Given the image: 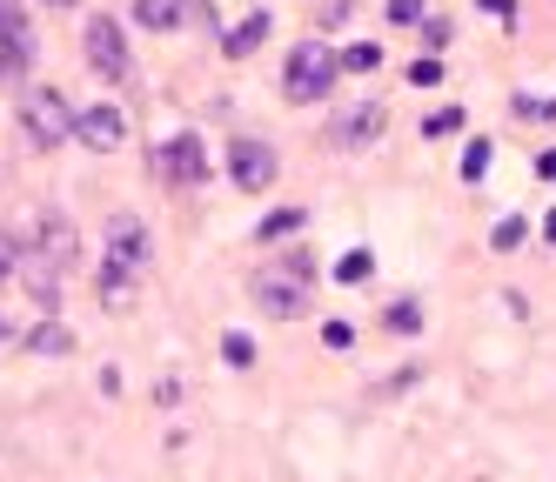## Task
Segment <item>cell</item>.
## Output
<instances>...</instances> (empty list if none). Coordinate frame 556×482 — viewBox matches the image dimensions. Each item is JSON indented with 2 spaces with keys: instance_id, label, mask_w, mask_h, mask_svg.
Instances as JSON below:
<instances>
[{
  "instance_id": "cell-26",
  "label": "cell",
  "mask_w": 556,
  "mask_h": 482,
  "mask_svg": "<svg viewBox=\"0 0 556 482\" xmlns=\"http://www.w3.org/2000/svg\"><path fill=\"white\" fill-rule=\"evenodd\" d=\"M443 80V54H422V61H409V88H435Z\"/></svg>"
},
{
  "instance_id": "cell-24",
  "label": "cell",
  "mask_w": 556,
  "mask_h": 482,
  "mask_svg": "<svg viewBox=\"0 0 556 482\" xmlns=\"http://www.w3.org/2000/svg\"><path fill=\"white\" fill-rule=\"evenodd\" d=\"M490 161H496L490 141H469V148H463V181H483V175H490Z\"/></svg>"
},
{
  "instance_id": "cell-19",
  "label": "cell",
  "mask_w": 556,
  "mask_h": 482,
  "mask_svg": "<svg viewBox=\"0 0 556 482\" xmlns=\"http://www.w3.org/2000/svg\"><path fill=\"white\" fill-rule=\"evenodd\" d=\"M369 275H376V255H369V249H349V255L336 262V281H349V289H363Z\"/></svg>"
},
{
  "instance_id": "cell-4",
  "label": "cell",
  "mask_w": 556,
  "mask_h": 482,
  "mask_svg": "<svg viewBox=\"0 0 556 482\" xmlns=\"http://www.w3.org/2000/svg\"><path fill=\"white\" fill-rule=\"evenodd\" d=\"M275 168H282V161H275V148H268L262 135H235V141H228V181L242 188V194L275 188Z\"/></svg>"
},
{
  "instance_id": "cell-9",
  "label": "cell",
  "mask_w": 556,
  "mask_h": 482,
  "mask_svg": "<svg viewBox=\"0 0 556 482\" xmlns=\"http://www.w3.org/2000/svg\"><path fill=\"white\" fill-rule=\"evenodd\" d=\"M34 67V27H27V8L21 0H0V74L21 80Z\"/></svg>"
},
{
  "instance_id": "cell-15",
  "label": "cell",
  "mask_w": 556,
  "mask_h": 482,
  "mask_svg": "<svg viewBox=\"0 0 556 482\" xmlns=\"http://www.w3.org/2000/svg\"><path fill=\"white\" fill-rule=\"evenodd\" d=\"M27 355H74V329H61V321H41V329L21 335Z\"/></svg>"
},
{
  "instance_id": "cell-3",
  "label": "cell",
  "mask_w": 556,
  "mask_h": 482,
  "mask_svg": "<svg viewBox=\"0 0 556 482\" xmlns=\"http://www.w3.org/2000/svg\"><path fill=\"white\" fill-rule=\"evenodd\" d=\"M21 135H27V148H61V141H74V107H67V94H54V88H21Z\"/></svg>"
},
{
  "instance_id": "cell-20",
  "label": "cell",
  "mask_w": 556,
  "mask_h": 482,
  "mask_svg": "<svg viewBox=\"0 0 556 482\" xmlns=\"http://www.w3.org/2000/svg\"><path fill=\"white\" fill-rule=\"evenodd\" d=\"M222 362H228V369H255V335L228 329V335H222Z\"/></svg>"
},
{
  "instance_id": "cell-17",
  "label": "cell",
  "mask_w": 556,
  "mask_h": 482,
  "mask_svg": "<svg viewBox=\"0 0 556 482\" xmlns=\"http://www.w3.org/2000/svg\"><path fill=\"white\" fill-rule=\"evenodd\" d=\"M382 329H389V335H422V302H416V295L389 302V308H382Z\"/></svg>"
},
{
  "instance_id": "cell-7",
  "label": "cell",
  "mask_w": 556,
  "mask_h": 482,
  "mask_svg": "<svg viewBox=\"0 0 556 482\" xmlns=\"http://www.w3.org/2000/svg\"><path fill=\"white\" fill-rule=\"evenodd\" d=\"M74 141L94 148V154H114L128 141V114L114 107V101H88V107H74Z\"/></svg>"
},
{
  "instance_id": "cell-18",
  "label": "cell",
  "mask_w": 556,
  "mask_h": 482,
  "mask_svg": "<svg viewBox=\"0 0 556 482\" xmlns=\"http://www.w3.org/2000/svg\"><path fill=\"white\" fill-rule=\"evenodd\" d=\"M302 221H308L302 208H275V215L255 228V241H289V234H302Z\"/></svg>"
},
{
  "instance_id": "cell-10",
  "label": "cell",
  "mask_w": 556,
  "mask_h": 482,
  "mask_svg": "<svg viewBox=\"0 0 556 482\" xmlns=\"http://www.w3.org/2000/svg\"><path fill=\"white\" fill-rule=\"evenodd\" d=\"M148 228L141 215H108V268H122V275H141L148 268Z\"/></svg>"
},
{
  "instance_id": "cell-29",
  "label": "cell",
  "mask_w": 556,
  "mask_h": 482,
  "mask_svg": "<svg viewBox=\"0 0 556 482\" xmlns=\"http://www.w3.org/2000/svg\"><path fill=\"white\" fill-rule=\"evenodd\" d=\"M476 8H483L490 21H503V27H516V0H476Z\"/></svg>"
},
{
  "instance_id": "cell-6",
  "label": "cell",
  "mask_w": 556,
  "mask_h": 482,
  "mask_svg": "<svg viewBox=\"0 0 556 482\" xmlns=\"http://www.w3.org/2000/svg\"><path fill=\"white\" fill-rule=\"evenodd\" d=\"M88 67H94L101 80H122V74L135 67L128 34H122V21H114V14H88Z\"/></svg>"
},
{
  "instance_id": "cell-12",
  "label": "cell",
  "mask_w": 556,
  "mask_h": 482,
  "mask_svg": "<svg viewBox=\"0 0 556 482\" xmlns=\"http://www.w3.org/2000/svg\"><path fill=\"white\" fill-rule=\"evenodd\" d=\"M14 281H21V289H27L34 302H41L48 315L61 308V281H67V275H61V268H54V262H48L41 249H34V241H27V249H21V268H14Z\"/></svg>"
},
{
  "instance_id": "cell-27",
  "label": "cell",
  "mask_w": 556,
  "mask_h": 482,
  "mask_svg": "<svg viewBox=\"0 0 556 482\" xmlns=\"http://www.w3.org/2000/svg\"><path fill=\"white\" fill-rule=\"evenodd\" d=\"M450 34H456V27H450L443 14H422V40H429V54H435V48H450Z\"/></svg>"
},
{
  "instance_id": "cell-16",
  "label": "cell",
  "mask_w": 556,
  "mask_h": 482,
  "mask_svg": "<svg viewBox=\"0 0 556 482\" xmlns=\"http://www.w3.org/2000/svg\"><path fill=\"white\" fill-rule=\"evenodd\" d=\"M94 289H101V308H128V302H135V275H122V268H108V262H101Z\"/></svg>"
},
{
  "instance_id": "cell-23",
  "label": "cell",
  "mask_w": 556,
  "mask_h": 482,
  "mask_svg": "<svg viewBox=\"0 0 556 482\" xmlns=\"http://www.w3.org/2000/svg\"><path fill=\"white\" fill-rule=\"evenodd\" d=\"M463 120H469L463 107H435V114L422 120V135H429V141H443V135H463Z\"/></svg>"
},
{
  "instance_id": "cell-2",
  "label": "cell",
  "mask_w": 556,
  "mask_h": 482,
  "mask_svg": "<svg viewBox=\"0 0 556 482\" xmlns=\"http://www.w3.org/2000/svg\"><path fill=\"white\" fill-rule=\"evenodd\" d=\"M336 74H342L336 48H323V40H302V48H289V61H282V94H289L295 107H315V101H329Z\"/></svg>"
},
{
  "instance_id": "cell-34",
  "label": "cell",
  "mask_w": 556,
  "mask_h": 482,
  "mask_svg": "<svg viewBox=\"0 0 556 482\" xmlns=\"http://www.w3.org/2000/svg\"><path fill=\"white\" fill-rule=\"evenodd\" d=\"M41 8H74V0H41Z\"/></svg>"
},
{
  "instance_id": "cell-31",
  "label": "cell",
  "mask_w": 556,
  "mask_h": 482,
  "mask_svg": "<svg viewBox=\"0 0 556 482\" xmlns=\"http://www.w3.org/2000/svg\"><path fill=\"white\" fill-rule=\"evenodd\" d=\"M536 175H543V181H556V148H543V154H536Z\"/></svg>"
},
{
  "instance_id": "cell-11",
  "label": "cell",
  "mask_w": 556,
  "mask_h": 482,
  "mask_svg": "<svg viewBox=\"0 0 556 482\" xmlns=\"http://www.w3.org/2000/svg\"><path fill=\"white\" fill-rule=\"evenodd\" d=\"M34 249H41L61 275H74L81 268V228H74L61 208H41V241H34Z\"/></svg>"
},
{
  "instance_id": "cell-1",
  "label": "cell",
  "mask_w": 556,
  "mask_h": 482,
  "mask_svg": "<svg viewBox=\"0 0 556 482\" xmlns=\"http://www.w3.org/2000/svg\"><path fill=\"white\" fill-rule=\"evenodd\" d=\"M249 295H255V308H262L268 321H295V315H308V295H315V255H308V249H289L282 262L255 268Z\"/></svg>"
},
{
  "instance_id": "cell-32",
  "label": "cell",
  "mask_w": 556,
  "mask_h": 482,
  "mask_svg": "<svg viewBox=\"0 0 556 482\" xmlns=\"http://www.w3.org/2000/svg\"><path fill=\"white\" fill-rule=\"evenodd\" d=\"M543 241H549V249H556V208L543 215Z\"/></svg>"
},
{
  "instance_id": "cell-30",
  "label": "cell",
  "mask_w": 556,
  "mask_h": 482,
  "mask_svg": "<svg viewBox=\"0 0 556 482\" xmlns=\"http://www.w3.org/2000/svg\"><path fill=\"white\" fill-rule=\"evenodd\" d=\"M323 342H329V348H349V342H355V329H349V321H329Z\"/></svg>"
},
{
  "instance_id": "cell-22",
  "label": "cell",
  "mask_w": 556,
  "mask_h": 482,
  "mask_svg": "<svg viewBox=\"0 0 556 482\" xmlns=\"http://www.w3.org/2000/svg\"><path fill=\"white\" fill-rule=\"evenodd\" d=\"M21 249H27V234L0 221V281H14V268H21Z\"/></svg>"
},
{
  "instance_id": "cell-33",
  "label": "cell",
  "mask_w": 556,
  "mask_h": 482,
  "mask_svg": "<svg viewBox=\"0 0 556 482\" xmlns=\"http://www.w3.org/2000/svg\"><path fill=\"white\" fill-rule=\"evenodd\" d=\"M0 342H14V329H8V315H0Z\"/></svg>"
},
{
  "instance_id": "cell-8",
  "label": "cell",
  "mask_w": 556,
  "mask_h": 482,
  "mask_svg": "<svg viewBox=\"0 0 556 482\" xmlns=\"http://www.w3.org/2000/svg\"><path fill=\"white\" fill-rule=\"evenodd\" d=\"M389 128V101H349L336 120H329V141L336 148H376Z\"/></svg>"
},
{
  "instance_id": "cell-13",
  "label": "cell",
  "mask_w": 556,
  "mask_h": 482,
  "mask_svg": "<svg viewBox=\"0 0 556 482\" xmlns=\"http://www.w3.org/2000/svg\"><path fill=\"white\" fill-rule=\"evenodd\" d=\"M188 14H194V0H135V27L148 34H175Z\"/></svg>"
},
{
  "instance_id": "cell-14",
  "label": "cell",
  "mask_w": 556,
  "mask_h": 482,
  "mask_svg": "<svg viewBox=\"0 0 556 482\" xmlns=\"http://www.w3.org/2000/svg\"><path fill=\"white\" fill-rule=\"evenodd\" d=\"M268 27H275V21H268V14L255 8V14H249L242 27H228V34H222V54H228V61H249V54L262 48V40H268Z\"/></svg>"
},
{
  "instance_id": "cell-5",
  "label": "cell",
  "mask_w": 556,
  "mask_h": 482,
  "mask_svg": "<svg viewBox=\"0 0 556 482\" xmlns=\"http://www.w3.org/2000/svg\"><path fill=\"white\" fill-rule=\"evenodd\" d=\"M154 161H162V181H168V188H202V181H208V148H202V135H194V128L168 135Z\"/></svg>"
},
{
  "instance_id": "cell-28",
  "label": "cell",
  "mask_w": 556,
  "mask_h": 482,
  "mask_svg": "<svg viewBox=\"0 0 556 482\" xmlns=\"http://www.w3.org/2000/svg\"><path fill=\"white\" fill-rule=\"evenodd\" d=\"M422 21V0H389V27H409Z\"/></svg>"
},
{
  "instance_id": "cell-25",
  "label": "cell",
  "mask_w": 556,
  "mask_h": 482,
  "mask_svg": "<svg viewBox=\"0 0 556 482\" xmlns=\"http://www.w3.org/2000/svg\"><path fill=\"white\" fill-rule=\"evenodd\" d=\"M523 234H530L523 221H516V215H503V221L490 228V249H496V255H509V249H516V241H523Z\"/></svg>"
},
{
  "instance_id": "cell-21",
  "label": "cell",
  "mask_w": 556,
  "mask_h": 482,
  "mask_svg": "<svg viewBox=\"0 0 556 482\" xmlns=\"http://www.w3.org/2000/svg\"><path fill=\"white\" fill-rule=\"evenodd\" d=\"M336 61H342L349 74H376V67H382V48H376V40H355V48H342Z\"/></svg>"
}]
</instances>
